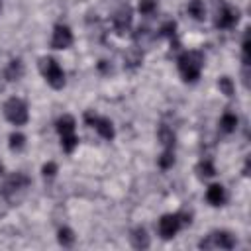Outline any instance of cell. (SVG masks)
Returning <instances> with one entry per match:
<instances>
[{"mask_svg": "<svg viewBox=\"0 0 251 251\" xmlns=\"http://www.w3.org/2000/svg\"><path fill=\"white\" fill-rule=\"evenodd\" d=\"M190 224H192V214L186 212V210H180V212H175V214L161 216L157 229H159V235L163 239H171V237H175L178 233L180 227L190 226Z\"/></svg>", "mask_w": 251, "mask_h": 251, "instance_id": "3", "label": "cell"}, {"mask_svg": "<svg viewBox=\"0 0 251 251\" xmlns=\"http://www.w3.org/2000/svg\"><path fill=\"white\" fill-rule=\"evenodd\" d=\"M157 137H159V141H161V145H163V149H175V141H176V135H175V131H173V127H169V126H159V129H157Z\"/></svg>", "mask_w": 251, "mask_h": 251, "instance_id": "15", "label": "cell"}, {"mask_svg": "<svg viewBox=\"0 0 251 251\" xmlns=\"http://www.w3.org/2000/svg\"><path fill=\"white\" fill-rule=\"evenodd\" d=\"M2 175H4V163L0 161V176H2Z\"/></svg>", "mask_w": 251, "mask_h": 251, "instance_id": "31", "label": "cell"}, {"mask_svg": "<svg viewBox=\"0 0 251 251\" xmlns=\"http://www.w3.org/2000/svg\"><path fill=\"white\" fill-rule=\"evenodd\" d=\"M55 127H57V131H59L61 137H63V135H71V133H75V129H76V122H75L73 116L65 114V116H61V118L57 120Z\"/></svg>", "mask_w": 251, "mask_h": 251, "instance_id": "16", "label": "cell"}, {"mask_svg": "<svg viewBox=\"0 0 251 251\" xmlns=\"http://www.w3.org/2000/svg\"><path fill=\"white\" fill-rule=\"evenodd\" d=\"M24 76V63L20 59H12L8 63V67L4 69V78L14 82V80H20Z\"/></svg>", "mask_w": 251, "mask_h": 251, "instance_id": "14", "label": "cell"}, {"mask_svg": "<svg viewBox=\"0 0 251 251\" xmlns=\"http://www.w3.org/2000/svg\"><path fill=\"white\" fill-rule=\"evenodd\" d=\"M206 200L212 204V206H224V202L227 200V194H226V188L222 184H210L208 190H206Z\"/></svg>", "mask_w": 251, "mask_h": 251, "instance_id": "12", "label": "cell"}, {"mask_svg": "<svg viewBox=\"0 0 251 251\" xmlns=\"http://www.w3.org/2000/svg\"><path fill=\"white\" fill-rule=\"evenodd\" d=\"M249 49H251V41H249V33H245L243 41H241V59H243V67H249Z\"/></svg>", "mask_w": 251, "mask_h": 251, "instance_id": "27", "label": "cell"}, {"mask_svg": "<svg viewBox=\"0 0 251 251\" xmlns=\"http://www.w3.org/2000/svg\"><path fill=\"white\" fill-rule=\"evenodd\" d=\"M159 35L161 37H169L171 41L176 37V22H173V20H169V22H165L161 27H159Z\"/></svg>", "mask_w": 251, "mask_h": 251, "instance_id": "23", "label": "cell"}, {"mask_svg": "<svg viewBox=\"0 0 251 251\" xmlns=\"http://www.w3.org/2000/svg\"><path fill=\"white\" fill-rule=\"evenodd\" d=\"M4 116H6V120H8L10 124H14V126H24V124H27V120H29L27 104H25L22 98H18V96L8 98V100L4 102Z\"/></svg>", "mask_w": 251, "mask_h": 251, "instance_id": "5", "label": "cell"}, {"mask_svg": "<svg viewBox=\"0 0 251 251\" xmlns=\"http://www.w3.org/2000/svg\"><path fill=\"white\" fill-rule=\"evenodd\" d=\"M239 22V10L233 8L227 2H220L218 12H216V27L220 29H231Z\"/></svg>", "mask_w": 251, "mask_h": 251, "instance_id": "8", "label": "cell"}, {"mask_svg": "<svg viewBox=\"0 0 251 251\" xmlns=\"http://www.w3.org/2000/svg\"><path fill=\"white\" fill-rule=\"evenodd\" d=\"M139 12L143 14V16H151L155 10H157V2L155 0H139Z\"/></svg>", "mask_w": 251, "mask_h": 251, "instance_id": "26", "label": "cell"}, {"mask_svg": "<svg viewBox=\"0 0 251 251\" xmlns=\"http://www.w3.org/2000/svg\"><path fill=\"white\" fill-rule=\"evenodd\" d=\"M176 65L184 82H196L204 67V55L200 51H182L176 59Z\"/></svg>", "mask_w": 251, "mask_h": 251, "instance_id": "1", "label": "cell"}, {"mask_svg": "<svg viewBox=\"0 0 251 251\" xmlns=\"http://www.w3.org/2000/svg\"><path fill=\"white\" fill-rule=\"evenodd\" d=\"M157 165H159L163 171L171 169V167L175 165V149H163V153H161L159 159H157Z\"/></svg>", "mask_w": 251, "mask_h": 251, "instance_id": "20", "label": "cell"}, {"mask_svg": "<svg viewBox=\"0 0 251 251\" xmlns=\"http://www.w3.org/2000/svg\"><path fill=\"white\" fill-rule=\"evenodd\" d=\"M141 63H143V51H141V47L131 45V47L124 53V67L129 69V71H133V69L141 67Z\"/></svg>", "mask_w": 251, "mask_h": 251, "instance_id": "11", "label": "cell"}, {"mask_svg": "<svg viewBox=\"0 0 251 251\" xmlns=\"http://www.w3.org/2000/svg\"><path fill=\"white\" fill-rule=\"evenodd\" d=\"M235 243H237V239L231 231L220 229V231H212L204 239H200L198 247L200 249H233Z\"/></svg>", "mask_w": 251, "mask_h": 251, "instance_id": "6", "label": "cell"}, {"mask_svg": "<svg viewBox=\"0 0 251 251\" xmlns=\"http://www.w3.org/2000/svg\"><path fill=\"white\" fill-rule=\"evenodd\" d=\"M75 37H73V31L67 24H57L53 27V35H51V47L53 49H69L73 45Z\"/></svg>", "mask_w": 251, "mask_h": 251, "instance_id": "9", "label": "cell"}, {"mask_svg": "<svg viewBox=\"0 0 251 251\" xmlns=\"http://www.w3.org/2000/svg\"><path fill=\"white\" fill-rule=\"evenodd\" d=\"M41 175H43L45 178H53V176L57 175V163H53V161L45 163V165L41 167Z\"/></svg>", "mask_w": 251, "mask_h": 251, "instance_id": "28", "label": "cell"}, {"mask_svg": "<svg viewBox=\"0 0 251 251\" xmlns=\"http://www.w3.org/2000/svg\"><path fill=\"white\" fill-rule=\"evenodd\" d=\"M76 145H78L76 133H71V135H63V137H61V147H63L65 153H73V151L76 149Z\"/></svg>", "mask_w": 251, "mask_h": 251, "instance_id": "24", "label": "cell"}, {"mask_svg": "<svg viewBox=\"0 0 251 251\" xmlns=\"http://www.w3.org/2000/svg\"><path fill=\"white\" fill-rule=\"evenodd\" d=\"M218 88L224 96H233V92H235V84L229 76H220L218 78Z\"/></svg>", "mask_w": 251, "mask_h": 251, "instance_id": "22", "label": "cell"}, {"mask_svg": "<svg viewBox=\"0 0 251 251\" xmlns=\"http://www.w3.org/2000/svg\"><path fill=\"white\" fill-rule=\"evenodd\" d=\"M39 73H41V76L45 78V82H47L51 88H55V90H61V88L65 86V82H67L63 67H61V65L57 63V59H53V57H41V59H39Z\"/></svg>", "mask_w": 251, "mask_h": 251, "instance_id": "4", "label": "cell"}, {"mask_svg": "<svg viewBox=\"0 0 251 251\" xmlns=\"http://www.w3.org/2000/svg\"><path fill=\"white\" fill-rule=\"evenodd\" d=\"M237 124H239V120L233 112H224L222 118H220V129L224 133H233L237 129Z\"/></svg>", "mask_w": 251, "mask_h": 251, "instance_id": "17", "label": "cell"}, {"mask_svg": "<svg viewBox=\"0 0 251 251\" xmlns=\"http://www.w3.org/2000/svg\"><path fill=\"white\" fill-rule=\"evenodd\" d=\"M75 231L71 229V227H67V226H63V227H59V231H57V241L63 245V247H73L75 245Z\"/></svg>", "mask_w": 251, "mask_h": 251, "instance_id": "19", "label": "cell"}, {"mask_svg": "<svg viewBox=\"0 0 251 251\" xmlns=\"http://www.w3.org/2000/svg\"><path fill=\"white\" fill-rule=\"evenodd\" d=\"M29 184H31V180H29L27 175H24V173H12V175L2 182L0 194L4 196V200H6L8 204H18V202L24 198L25 190L29 188Z\"/></svg>", "mask_w": 251, "mask_h": 251, "instance_id": "2", "label": "cell"}, {"mask_svg": "<svg viewBox=\"0 0 251 251\" xmlns=\"http://www.w3.org/2000/svg\"><path fill=\"white\" fill-rule=\"evenodd\" d=\"M196 171H198V175H200L202 178H210V176L216 175V167H214L212 159H202V161L198 163Z\"/></svg>", "mask_w": 251, "mask_h": 251, "instance_id": "21", "label": "cell"}, {"mask_svg": "<svg viewBox=\"0 0 251 251\" xmlns=\"http://www.w3.org/2000/svg\"><path fill=\"white\" fill-rule=\"evenodd\" d=\"M0 14H2V0H0Z\"/></svg>", "mask_w": 251, "mask_h": 251, "instance_id": "32", "label": "cell"}, {"mask_svg": "<svg viewBox=\"0 0 251 251\" xmlns=\"http://www.w3.org/2000/svg\"><path fill=\"white\" fill-rule=\"evenodd\" d=\"M84 122H86L90 127H94V129H96V133H98L100 137H104V139H108V141H112V139H114L116 129H114V124H112V120H110V118L98 116V114H94V112L90 110V112H86V114H84Z\"/></svg>", "mask_w": 251, "mask_h": 251, "instance_id": "7", "label": "cell"}, {"mask_svg": "<svg viewBox=\"0 0 251 251\" xmlns=\"http://www.w3.org/2000/svg\"><path fill=\"white\" fill-rule=\"evenodd\" d=\"M186 12H188L194 20H198V22H202V20L206 18V6H204L202 0H188Z\"/></svg>", "mask_w": 251, "mask_h": 251, "instance_id": "18", "label": "cell"}, {"mask_svg": "<svg viewBox=\"0 0 251 251\" xmlns=\"http://www.w3.org/2000/svg\"><path fill=\"white\" fill-rule=\"evenodd\" d=\"M110 69H112V67H110V63H108V61H104V59H102V61H98V71H102V73H108Z\"/></svg>", "mask_w": 251, "mask_h": 251, "instance_id": "30", "label": "cell"}, {"mask_svg": "<svg viewBox=\"0 0 251 251\" xmlns=\"http://www.w3.org/2000/svg\"><path fill=\"white\" fill-rule=\"evenodd\" d=\"M131 22H133V16H131V8L129 6H122L116 10V14L112 16V25L116 29V33L124 35L131 29Z\"/></svg>", "mask_w": 251, "mask_h": 251, "instance_id": "10", "label": "cell"}, {"mask_svg": "<svg viewBox=\"0 0 251 251\" xmlns=\"http://www.w3.org/2000/svg\"><path fill=\"white\" fill-rule=\"evenodd\" d=\"M135 39H137V41H141V43H143V41H147V39H151L149 29H147V27H139V29L135 31Z\"/></svg>", "mask_w": 251, "mask_h": 251, "instance_id": "29", "label": "cell"}, {"mask_svg": "<svg viewBox=\"0 0 251 251\" xmlns=\"http://www.w3.org/2000/svg\"><path fill=\"white\" fill-rule=\"evenodd\" d=\"M129 241H131V245H133L135 249H147V247L151 245V239H149V235H147V229L141 227V226H137V227L131 229Z\"/></svg>", "mask_w": 251, "mask_h": 251, "instance_id": "13", "label": "cell"}, {"mask_svg": "<svg viewBox=\"0 0 251 251\" xmlns=\"http://www.w3.org/2000/svg\"><path fill=\"white\" fill-rule=\"evenodd\" d=\"M10 149L12 151H20V149H24V145H25V135L24 133H20V131H14V133H10Z\"/></svg>", "mask_w": 251, "mask_h": 251, "instance_id": "25", "label": "cell"}]
</instances>
